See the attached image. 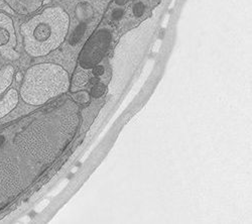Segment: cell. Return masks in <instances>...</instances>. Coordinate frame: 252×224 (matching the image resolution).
Returning <instances> with one entry per match:
<instances>
[{"mask_svg": "<svg viewBox=\"0 0 252 224\" xmlns=\"http://www.w3.org/2000/svg\"><path fill=\"white\" fill-rule=\"evenodd\" d=\"M105 92H106V86L103 83H95L91 89V96L93 98H100L105 94Z\"/></svg>", "mask_w": 252, "mask_h": 224, "instance_id": "9", "label": "cell"}, {"mask_svg": "<svg viewBox=\"0 0 252 224\" xmlns=\"http://www.w3.org/2000/svg\"><path fill=\"white\" fill-rule=\"evenodd\" d=\"M19 102V95L16 89L11 88L0 100V120L8 115Z\"/></svg>", "mask_w": 252, "mask_h": 224, "instance_id": "6", "label": "cell"}, {"mask_svg": "<svg viewBox=\"0 0 252 224\" xmlns=\"http://www.w3.org/2000/svg\"><path fill=\"white\" fill-rule=\"evenodd\" d=\"M23 78H24V74H22V73H17V74H15V79H16L17 82H22V81H23Z\"/></svg>", "mask_w": 252, "mask_h": 224, "instance_id": "10", "label": "cell"}, {"mask_svg": "<svg viewBox=\"0 0 252 224\" xmlns=\"http://www.w3.org/2000/svg\"><path fill=\"white\" fill-rule=\"evenodd\" d=\"M9 7L6 5V3L3 1V0H0V9H4V10H6V9H8Z\"/></svg>", "mask_w": 252, "mask_h": 224, "instance_id": "11", "label": "cell"}, {"mask_svg": "<svg viewBox=\"0 0 252 224\" xmlns=\"http://www.w3.org/2000/svg\"><path fill=\"white\" fill-rule=\"evenodd\" d=\"M93 80H98L96 78L91 70H85L80 73H77L74 75L72 80V85H70V89L72 92H77L82 88H85L86 86H89Z\"/></svg>", "mask_w": 252, "mask_h": 224, "instance_id": "7", "label": "cell"}, {"mask_svg": "<svg viewBox=\"0 0 252 224\" xmlns=\"http://www.w3.org/2000/svg\"><path fill=\"white\" fill-rule=\"evenodd\" d=\"M72 98L80 104H86L90 100V94L87 91L79 90L77 91V93L72 94Z\"/></svg>", "mask_w": 252, "mask_h": 224, "instance_id": "8", "label": "cell"}, {"mask_svg": "<svg viewBox=\"0 0 252 224\" xmlns=\"http://www.w3.org/2000/svg\"><path fill=\"white\" fill-rule=\"evenodd\" d=\"M69 29L67 11L60 6L48 7L20 26L24 49L32 58L48 56L65 42Z\"/></svg>", "mask_w": 252, "mask_h": 224, "instance_id": "1", "label": "cell"}, {"mask_svg": "<svg viewBox=\"0 0 252 224\" xmlns=\"http://www.w3.org/2000/svg\"><path fill=\"white\" fill-rule=\"evenodd\" d=\"M17 37L12 18L0 11V54L8 60H17L19 53L15 51Z\"/></svg>", "mask_w": 252, "mask_h": 224, "instance_id": "4", "label": "cell"}, {"mask_svg": "<svg viewBox=\"0 0 252 224\" xmlns=\"http://www.w3.org/2000/svg\"><path fill=\"white\" fill-rule=\"evenodd\" d=\"M70 75L66 69L52 63L30 67L18 92L24 102L31 106H41L70 89Z\"/></svg>", "mask_w": 252, "mask_h": 224, "instance_id": "2", "label": "cell"}, {"mask_svg": "<svg viewBox=\"0 0 252 224\" xmlns=\"http://www.w3.org/2000/svg\"><path fill=\"white\" fill-rule=\"evenodd\" d=\"M9 9L19 15H31L43 6L45 0H3Z\"/></svg>", "mask_w": 252, "mask_h": 224, "instance_id": "5", "label": "cell"}, {"mask_svg": "<svg viewBox=\"0 0 252 224\" xmlns=\"http://www.w3.org/2000/svg\"><path fill=\"white\" fill-rule=\"evenodd\" d=\"M111 34L106 30L94 33L83 47L79 55V65L84 70H91L97 66L110 46Z\"/></svg>", "mask_w": 252, "mask_h": 224, "instance_id": "3", "label": "cell"}]
</instances>
